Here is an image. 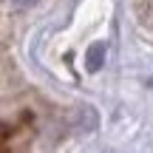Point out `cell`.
<instances>
[{
  "instance_id": "obj_1",
  "label": "cell",
  "mask_w": 153,
  "mask_h": 153,
  "mask_svg": "<svg viewBox=\"0 0 153 153\" xmlns=\"http://www.w3.org/2000/svg\"><path fill=\"white\" fill-rule=\"evenodd\" d=\"M85 65H88V71H91V74H97L99 68L105 65V45H102V43H94L91 48H88V54H85Z\"/></svg>"
},
{
  "instance_id": "obj_2",
  "label": "cell",
  "mask_w": 153,
  "mask_h": 153,
  "mask_svg": "<svg viewBox=\"0 0 153 153\" xmlns=\"http://www.w3.org/2000/svg\"><path fill=\"white\" fill-rule=\"evenodd\" d=\"M14 3H17V6H34L37 0H14Z\"/></svg>"
}]
</instances>
